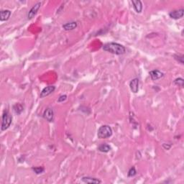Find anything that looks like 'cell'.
<instances>
[{
    "label": "cell",
    "mask_w": 184,
    "mask_h": 184,
    "mask_svg": "<svg viewBox=\"0 0 184 184\" xmlns=\"http://www.w3.org/2000/svg\"><path fill=\"white\" fill-rule=\"evenodd\" d=\"M84 183H89V184H99L102 183V180H99V178H93V177H89V176H85L81 178Z\"/></svg>",
    "instance_id": "30bf717a"
},
{
    "label": "cell",
    "mask_w": 184,
    "mask_h": 184,
    "mask_svg": "<svg viewBox=\"0 0 184 184\" xmlns=\"http://www.w3.org/2000/svg\"><path fill=\"white\" fill-rule=\"evenodd\" d=\"M13 109H14V112L17 114V115H20L24 110V107L21 104H16L13 107Z\"/></svg>",
    "instance_id": "9a60e30c"
},
{
    "label": "cell",
    "mask_w": 184,
    "mask_h": 184,
    "mask_svg": "<svg viewBox=\"0 0 184 184\" xmlns=\"http://www.w3.org/2000/svg\"><path fill=\"white\" fill-rule=\"evenodd\" d=\"M32 170L35 174H37V175L43 173L45 171V168L43 167H41V166H39V167H32Z\"/></svg>",
    "instance_id": "2e32d148"
},
{
    "label": "cell",
    "mask_w": 184,
    "mask_h": 184,
    "mask_svg": "<svg viewBox=\"0 0 184 184\" xmlns=\"http://www.w3.org/2000/svg\"><path fill=\"white\" fill-rule=\"evenodd\" d=\"M163 147L165 148V150H169L171 147V145H166L165 143H164V144H163Z\"/></svg>",
    "instance_id": "44dd1931"
},
{
    "label": "cell",
    "mask_w": 184,
    "mask_h": 184,
    "mask_svg": "<svg viewBox=\"0 0 184 184\" xmlns=\"http://www.w3.org/2000/svg\"><path fill=\"white\" fill-rule=\"evenodd\" d=\"M12 122V117L8 111H4L2 115V121H1V129L2 131L7 130L10 127Z\"/></svg>",
    "instance_id": "3957f363"
},
{
    "label": "cell",
    "mask_w": 184,
    "mask_h": 184,
    "mask_svg": "<svg viewBox=\"0 0 184 184\" xmlns=\"http://www.w3.org/2000/svg\"><path fill=\"white\" fill-rule=\"evenodd\" d=\"M183 14H184L183 9H176V10H173L169 13V16H170V18L173 19H178L182 18V17H183Z\"/></svg>",
    "instance_id": "8992f818"
},
{
    "label": "cell",
    "mask_w": 184,
    "mask_h": 184,
    "mask_svg": "<svg viewBox=\"0 0 184 184\" xmlns=\"http://www.w3.org/2000/svg\"><path fill=\"white\" fill-rule=\"evenodd\" d=\"M11 15V11L5 9V10H1L0 12V20L1 22L6 21L9 19Z\"/></svg>",
    "instance_id": "7c38bea8"
},
{
    "label": "cell",
    "mask_w": 184,
    "mask_h": 184,
    "mask_svg": "<svg viewBox=\"0 0 184 184\" xmlns=\"http://www.w3.org/2000/svg\"><path fill=\"white\" fill-rule=\"evenodd\" d=\"M41 4H42V2H37V4H35V5L31 8L30 10L29 11L28 14H27V19H31L33 18L35 15H36L37 12H38L39 9H40V6H41Z\"/></svg>",
    "instance_id": "5b68a950"
},
{
    "label": "cell",
    "mask_w": 184,
    "mask_h": 184,
    "mask_svg": "<svg viewBox=\"0 0 184 184\" xmlns=\"http://www.w3.org/2000/svg\"><path fill=\"white\" fill-rule=\"evenodd\" d=\"M136 174H137V171H136V169H135V168L132 167L127 173V176L128 177H133V176H135Z\"/></svg>",
    "instance_id": "ac0fdd59"
},
{
    "label": "cell",
    "mask_w": 184,
    "mask_h": 184,
    "mask_svg": "<svg viewBox=\"0 0 184 184\" xmlns=\"http://www.w3.org/2000/svg\"><path fill=\"white\" fill-rule=\"evenodd\" d=\"M55 90V86H46L45 88L42 90L41 93H40V98H44V97H46L48 96H49L50 94H51L52 93L54 92Z\"/></svg>",
    "instance_id": "52a82bcc"
},
{
    "label": "cell",
    "mask_w": 184,
    "mask_h": 184,
    "mask_svg": "<svg viewBox=\"0 0 184 184\" xmlns=\"http://www.w3.org/2000/svg\"><path fill=\"white\" fill-rule=\"evenodd\" d=\"M77 26H78L77 22L73 21V22H67V23L63 25V28L66 31H71V30H74V29H76V27H77Z\"/></svg>",
    "instance_id": "8fae6325"
},
{
    "label": "cell",
    "mask_w": 184,
    "mask_h": 184,
    "mask_svg": "<svg viewBox=\"0 0 184 184\" xmlns=\"http://www.w3.org/2000/svg\"><path fill=\"white\" fill-rule=\"evenodd\" d=\"M173 83L175 85L180 86V87H183L184 84V81L182 78H177V79H175V81H173Z\"/></svg>",
    "instance_id": "e0dca14e"
},
{
    "label": "cell",
    "mask_w": 184,
    "mask_h": 184,
    "mask_svg": "<svg viewBox=\"0 0 184 184\" xmlns=\"http://www.w3.org/2000/svg\"><path fill=\"white\" fill-rule=\"evenodd\" d=\"M132 3L133 4V7H134L135 12L137 13H140L142 10V1L140 0H132Z\"/></svg>",
    "instance_id": "4fadbf2b"
},
{
    "label": "cell",
    "mask_w": 184,
    "mask_h": 184,
    "mask_svg": "<svg viewBox=\"0 0 184 184\" xmlns=\"http://www.w3.org/2000/svg\"><path fill=\"white\" fill-rule=\"evenodd\" d=\"M113 131L112 127L109 125H102L99 128L97 132V136L99 139H107L112 135Z\"/></svg>",
    "instance_id": "7a4b0ae2"
},
{
    "label": "cell",
    "mask_w": 184,
    "mask_h": 184,
    "mask_svg": "<svg viewBox=\"0 0 184 184\" xmlns=\"http://www.w3.org/2000/svg\"><path fill=\"white\" fill-rule=\"evenodd\" d=\"M139 79L137 78H135V79H132L131 81L130 82V88L131 91L135 94L138 92L139 91Z\"/></svg>",
    "instance_id": "ba28073f"
},
{
    "label": "cell",
    "mask_w": 184,
    "mask_h": 184,
    "mask_svg": "<svg viewBox=\"0 0 184 184\" xmlns=\"http://www.w3.org/2000/svg\"><path fill=\"white\" fill-rule=\"evenodd\" d=\"M103 50L115 55H123L126 52V48L122 45L117 43H109L104 45Z\"/></svg>",
    "instance_id": "6da1fadb"
},
{
    "label": "cell",
    "mask_w": 184,
    "mask_h": 184,
    "mask_svg": "<svg viewBox=\"0 0 184 184\" xmlns=\"http://www.w3.org/2000/svg\"><path fill=\"white\" fill-rule=\"evenodd\" d=\"M151 79L152 81H156V80H158L161 79L162 77H163L164 74L161 71H158V70H153V71H150L149 73Z\"/></svg>",
    "instance_id": "9c48e42d"
},
{
    "label": "cell",
    "mask_w": 184,
    "mask_h": 184,
    "mask_svg": "<svg viewBox=\"0 0 184 184\" xmlns=\"http://www.w3.org/2000/svg\"><path fill=\"white\" fill-rule=\"evenodd\" d=\"M174 58L177 61L180 63L181 64H183V55H174Z\"/></svg>",
    "instance_id": "d6986e66"
},
{
    "label": "cell",
    "mask_w": 184,
    "mask_h": 184,
    "mask_svg": "<svg viewBox=\"0 0 184 184\" xmlns=\"http://www.w3.org/2000/svg\"><path fill=\"white\" fill-rule=\"evenodd\" d=\"M43 117L45 120H46L49 122H53V118H54V112H53V109L50 108V107H48L47 109H45L43 112Z\"/></svg>",
    "instance_id": "277c9868"
},
{
    "label": "cell",
    "mask_w": 184,
    "mask_h": 184,
    "mask_svg": "<svg viewBox=\"0 0 184 184\" xmlns=\"http://www.w3.org/2000/svg\"><path fill=\"white\" fill-rule=\"evenodd\" d=\"M66 99H67V96L65 95V94H64V95H61V97H60L59 98H58V102H59V103H61V102H65V101H66Z\"/></svg>",
    "instance_id": "ffe728a7"
},
{
    "label": "cell",
    "mask_w": 184,
    "mask_h": 184,
    "mask_svg": "<svg viewBox=\"0 0 184 184\" xmlns=\"http://www.w3.org/2000/svg\"><path fill=\"white\" fill-rule=\"evenodd\" d=\"M98 150L100 152H105V153H107V152H110V151L112 150V147H111L110 145H109L108 144H106V143H104V144L100 145L99 146Z\"/></svg>",
    "instance_id": "5bb4252c"
}]
</instances>
